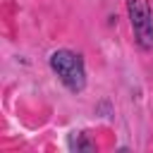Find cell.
<instances>
[{
	"mask_svg": "<svg viewBox=\"0 0 153 153\" xmlns=\"http://www.w3.org/2000/svg\"><path fill=\"white\" fill-rule=\"evenodd\" d=\"M50 67L53 72L62 79V84L72 91H81L86 84V72H84V62L76 53L72 50H55L50 55Z\"/></svg>",
	"mask_w": 153,
	"mask_h": 153,
	"instance_id": "cell-1",
	"label": "cell"
},
{
	"mask_svg": "<svg viewBox=\"0 0 153 153\" xmlns=\"http://www.w3.org/2000/svg\"><path fill=\"white\" fill-rule=\"evenodd\" d=\"M129 5V19L134 26V36L143 50L153 48V22H151V10L146 0H127Z\"/></svg>",
	"mask_w": 153,
	"mask_h": 153,
	"instance_id": "cell-2",
	"label": "cell"
}]
</instances>
